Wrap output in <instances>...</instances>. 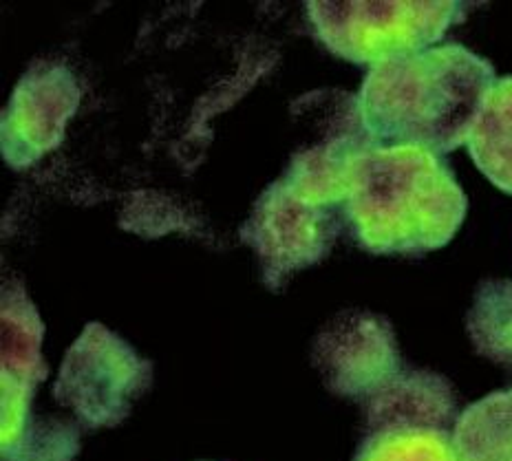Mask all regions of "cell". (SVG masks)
<instances>
[{
	"label": "cell",
	"instance_id": "cell-7",
	"mask_svg": "<svg viewBox=\"0 0 512 461\" xmlns=\"http://www.w3.org/2000/svg\"><path fill=\"white\" fill-rule=\"evenodd\" d=\"M320 345L329 384L351 398H371L400 373L396 338L384 318L351 314L340 320Z\"/></svg>",
	"mask_w": 512,
	"mask_h": 461
},
{
	"label": "cell",
	"instance_id": "cell-5",
	"mask_svg": "<svg viewBox=\"0 0 512 461\" xmlns=\"http://www.w3.org/2000/svg\"><path fill=\"white\" fill-rule=\"evenodd\" d=\"M336 208H318L296 190L276 181L256 201L241 237L259 254L265 281L272 287L332 250L338 234Z\"/></svg>",
	"mask_w": 512,
	"mask_h": 461
},
{
	"label": "cell",
	"instance_id": "cell-6",
	"mask_svg": "<svg viewBox=\"0 0 512 461\" xmlns=\"http://www.w3.org/2000/svg\"><path fill=\"white\" fill-rule=\"evenodd\" d=\"M78 102V84L62 67L42 64L38 71H29L16 87L3 117V155L7 162L27 166L56 148Z\"/></svg>",
	"mask_w": 512,
	"mask_h": 461
},
{
	"label": "cell",
	"instance_id": "cell-12",
	"mask_svg": "<svg viewBox=\"0 0 512 461\" xmlns=\"http://www.w3.org/2000/svg\"><path fill=\"white\" fill-rule=\"evenodd\" d=\"M468 334L486 358L512 367V281H490L479 287Z\"/></svg>",
	"mask_w": 512,
	"mask_h": 461
},
{
	"label": "cell",
	"instance_id": "cell-8",
	"mask_svg": "<svg viewBox=\"0 0 512 461\" xmlns=\"http://www.w3.org/2000/svg\"><path fill=\"white\" fill-rule=\"evenodd\" d=\"M42 325L20 287L5 289L3 305V455L27 431L29 400L47 369L40 360Z\"/></svg>",
	"mask_w": 512,
	"mask_h": 461
},
{
	"label": "cell",
	"instance_id": "cell-11",
	"mask_svg": "<svg viewBox=\"0 0 512 461\" xmlns=\"http://www.w3.org/2000/svg\"><path fill=\"white\" fill-rule=\"evenodd\" d=\"M453 444L460 461H512V389L468 406L453 426Z\"/></svg>",
	"mask_w": 512,
	"mask_h": 461
},
{
	"label": "cell",
	"instance_id": "cell-13",
	"mask_svg": "<svg viewBox=\"0 0 512 461\" xmlns=\"http://www.w3.org/2000/svg\"><path fill=\"white\" fill-rule=\"evenodd\" d=\"M354 461H460V457L448 431L389 428L369 433Z\"/></svg>",
	"mask_w": 512,
	"mask_h": 461
},
{
	"label": "cell",
	"instance_id": "cell-4",
	"mask_svg": "<svg viewBox=\"0 0 512 461\" xmlns=\"http://www.w3.org/2000/svg\"><path fill=\"white\" fill-rule=\"evenodd\" d=\"M151 367L100 325H89L69 351L56 398L89 424H117L148 384Z\"/></svg>",
	"mask_w": 512,
	"mask_h": 461
},
{
	"label": "cell",
	"instance_id": "cell-3",
	"mask_svg": "<svg viewBox=\"0 0 512 461\" xmlns=\"http://www.w3.org/2000/svg\"><path fill=\"white\" fill-rule=\"evenodd\" d=\"M464 3H309L316 36L356 64L396 60L429 49L466 16Z\"/></svg>",
	"mask_w": 512,
	"mask_h": 461
},
{
	"label": "cell",
	"instance_id": "cell-10",
	"mask_svg": "<svg viewBox=\"0 0 512 461\" xmlns=\"http://www.w3.org/2000/svg\"><path fill=\"white\" fill-rule=\"evenodd\" d=\"M466 146L475 166L512 195V75L490 87Z\"/></svg>",
	"mask_w": 512,
	"mask_h": 461
},
{
	"label": "cell",
	"instance_id": "cell-9",
	"mask_svg": "<svg viewBox=\"0 0 512 461\" xmlns=\"http://www.w3.org/2000/svg\"><path fill=\"white\" fill-rule=\"evenodd\" d=\"M369 433L389 428L455 426V398L448 382L429 371H400L369 398Z\"/></svg>",
	"mask_w": 512,
	"mask_h": 461
},
{
	"label": "cell",
	"instance_id": "cell-1",
	"mask_svg": "<svg viewBox=\"0 0 512 461\" xmlns=\"http://www.w3.org/2000/svg\"><path fill=\"white\" fill-rule=\"evenodd\" d=\"M493 84L488 60L462 45H442L371 67L356 100L376 144L444 155L468 142Z\"/></svg>",
	"mask_w": 512,
	"mask_h": 461
},
{
	"label": "cell",
	"instance_id": "cell-2",
	"mask_svg": "<svg viewBox=\"0 0 512 461\" xmlns=\"http://www.w3.org/2000/svg\"><path fill=\"white\" fill-rule=\"evenodd\" d=\"M468 201L440 155L420 146L373 144L349 175L343 214L373 254H422L451 241Z\"/></svg>",
	"mask_w": 512,
	"mask_h": 461
}]
</instances>
